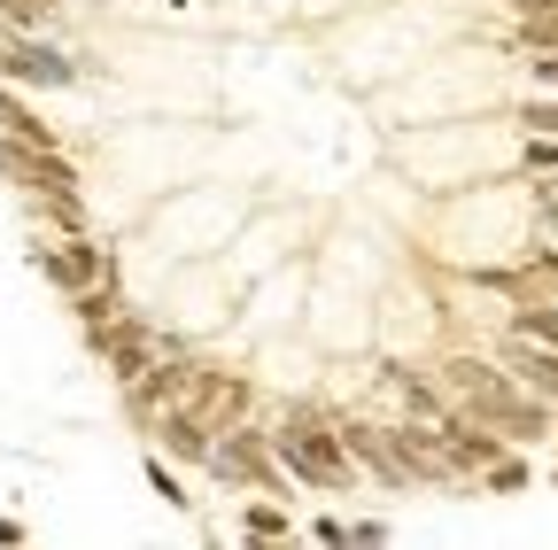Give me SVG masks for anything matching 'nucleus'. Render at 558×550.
I'll return each mask as SVG.
<instances>
[{
  "label": "nucleus",
  "instance_id": "obj_23",
  "mask_svg": "<svg viewBox=\"0 0 558 550\" xmlns=\"http://www.w3.org/2000/svg\"><path fill=\"white\" fill-rule=\"evenodd\" d=\"M148 480H156V497H163V504H194V497H186V489H179V480H171V473H163V457H156V465H148Z\"/></svg>",
  "mask_w": 558,
  "mask_h": 550
},
{
  "label": "nucleus",
  "instance_id": "obj_14",
  "mask_svg": "<svg viewBox=\"0 0 558 550\" xmlns=\"http://www.w3.org/2000/svg\"><path fill=\"white\" fill-rule=\"evenodd\" d=\"M241 535H248V542H288L295 520L279 512V504H241Z\"/></svg>",
  "mask_w": 558,
  "mask_h": 550
},
{
  "label": "nucleus",
  "instance_id": "obj_16",
  "mask_svg": "<svg viewBox=\"0 0 558 550\" xmlns=\"http://www.w3.org/2000/svg\"><path fill=\"white\" fill-rule=\"evenodd\" d=\"M520 171H527V179H558V140H550V132H527Z\"/></svg>",
  "mask_w": 558,
  "mask_h": 550
},
{
  "label": "nucleus",
  "instance_id": "obj_19",
  "mask_svg": "<svg viewBox=\"0 0 558 550\" xmlns=\"http://www.w3.org/2000/svg\"><path fill=\"white\" fill-rule=\"evenodd\" d=\"M520 132H550L558 140V94H527L520 101Z\"/></svg>",
  "mask_w": 558,
  "mask_h": 550
},
{
  "label": "nucleus",
  "instance_id": "obj_17",
  "mask_svg": "<svg viewBox=\"0 0 558 550\" xmlns=\"http://www.w3.org/2000/svg\"><path fill=\"white\" fill-rule=\"evenodd\" d=\"M70 310H78L86 326H101V318H117V280H94L86 295H70Z\"/></svg>",
  "mask_w": 558,
  "mask_h": 550
},
{
  "label": "nucleus",
  "instance_id": "obj_4",
  "mask_svg": "<svg viewBox=\"0 0 558 550\" xmlns=\"http://www.w3.org/2000/svg\"><path fill=\"white\" fill-rule=\"evenodd\" d=\"M86 341H94V357L117 372V380H140L163 350H171V333H156L148 318H132V310H117V318H101V326H86Z\"/></svg>",
  "mask_w": 558,
  "mask_h": 550
},
{
  "label": "nucleus",
  "instance_id": "obj_2",
  "mask_svg": "<svg viewBox=\"0 0 558 550\" xmlns=\"http://www.w3.org/2000/svg\"><path fill=\"white\" fill-rule=\"evenodd\" d=\"M271 450H279V465H288V480H311V489H326V497H341L349 480H357L341 419H318V411H288L279 435H271Z\"/></svg>",
  "mask_w": 558,
  "mask_h": 550
},
{
  "label": "nucleus",
  "instance_id": "obj_8",
  "mask_svg": "<svg viewBox=\"0 0 558 550\" xmlns=\"http://www.w3.org/2000/svg\"><path fill=\"white\" fill-rule=\"evenodd\" d=\"M148 427H156V435H163V450H171V457H186V465H209V457H218V435H226L202 403H163Z\"/></svg>",
  "mask_w": 558,
  "mask_h": 550
},
{
  "label": "nucleus",
  "instance_id": "obj_7",
  "mask_svg": "<svg viewBox=\"0 0 558 550\" xmlns=\"http://www.w3.org/2000/svg\"><path fill=\"white\" fill-rule=\"evenodd\" d=\"M209 473L218 480H233V489H279V450H271V435H248V427H226V442H218V457H209Z\"/></svg>",
  "mask_w": 558,
  "mask_h": 550
},
{
  "label": "nucleus",
  "instance_id": "obj_9",
  "mask_svg": "<svg viewBox=\"0 0 558 550\" xmlns=\"http://www.w3.org/2000/svg\"><path fill=\"white\" fill-rule=\"evenodd\" d=\"M186 403H202L218 427H248V419H256V388H248L241 372H218V365H202V380H194Z\"/></svg>",
  "mask_w": 558,
  "mask_h": 550
},
{
  "label": "nucleus",
  "instance_id": "obj_22",
  "mask_svg": "<svg viewBox=\"0 0 558 550\" xmlns=\"http://www.w3.org/2000/svg\"><path fill=\"white\" fill-rule=\"evenodd\" d=\"M527 86H535V94H558V54H535V62H527Z\"/></svg>",
  "mask_w": 558,
  "mask_h": 550
},
{
  "label": "nucleus",
  "instance_id": "obj_5",
  "mask_svg": "<svg viewBox=\"0 0 558 550\" xmlns=\"http://www.w3.org/2000/svg\"><path fill=\"white\" fill-rule=\"evenodd\" d=\"M32 271H39L47 288H62V295H86L94 280H109V256L86 233H62V241H39L32 248Z\"/></svg>",
  "mask_w": 558,
  "mask_h": 550
},
{
  "label": "nucleus",
  "instance_id": "obj_11",
  "mask_svg": "<svg viewBox=\"0 0 558 550\" xmlns=\"http://www.w3.org/2000/svg\"><path fill=\"white\" fill-rule=\"evenodd\" d=\"M0 171L16 179V194H78V171H70V156H62V148H32V156H9Z\"/></svg>",
  "mask_w": 558,
  "mask_h": 550
},
{
  "label": "nucleus",
  "instance_id": "obj_6",
  "mask_svg": "<svg viewBox=\"0 0 558 550\" xmlns=\"http://www.w3.org/2000/svg\"><path fill=\"white\" fill-rule=\"evenodd\" d=\"M194 380H202V357H186L179 341H171V350H163L148 372H140V380H124V403H132V419H156L163 403H186V395H194Z\"/></svg>",
  "mask_w": 558,
  "mask_h": 550
},
{
  "label": "nucleus",
  "instance_id": "obj_12",
  "mask_svg": "<svg viewBox=\"0 0 558 550\" xmlns=\"http://www.w3.org/2000/svg\"><path fill=\"white\" fill-rule=\"evenodd\" d=\"M341 435H349V457H357L365 473H380L388 489H403V457H396V442H388V427H365V419H341Z\"/></svg>",
  "mask_w": 558,
  "mask_h": 550
},
{
  "label": "nucleus",
  "instance_id": "obj_21",
  "mask_svg": "<svg viewBox=\"0 0 558 550\" xmlns=\"http://www.w3.org/2000/svg\"><path fill=\"white\" fill-rule=\"evenodd\" d=\"M481 480H488V489H497V497H512V489H527V465H520V457L505 450V457H497V465H488Z\"/></svg>",
  "mask_w": 558,
  "mask_h": 550
},
{
  "label": "nucleus",
  "instance_id": "obj_3",
  "mask_svg": "<svg viewBox=\"0 0 558 550\" xmlns=\"http://www.w3.org/2000/svg\"><path fill=\"white\" fill-rule=\"evenodd\" d=\"M78 78V62H70L62 47H47L39 32H24V24H0V86H39V94H54V86H70Z\"/></svg>",
  "mask_w": 558,
  "mask_h": 550
},
{
  "label": "nucleus",
  "instance_id": "obj_20",
  "mask_svg": "<svg viewBox=\"0 0 558 550\" xmlns=\"http://www.w3.org/2000/svg\"><path fill=\"white\" fill-rule=\"evenodd\" d=\"M520 47L527 54H558V16H520Z\"/></svg>",
  "mask_w": 558,
  "mask_h": 550
},
{
  "label": "nucleus",
  "instance_id": "obj_24",
  "mask_svg": "<svg viewBox=\"0 0 558 550\" xmlns=\"http://www.w3.org/2000/svg\"><path fill=\"white\" fill-rule=\"evenodd\" d=\"M535 218H543V233L558 241V194H550V186H535Z\"/></svg>",
  "mask_w": 558,
  "mask_h": 550
},
{
  "label": "nucleus",
  "instance_id": "obj_10",
  "mask_svg": "<svg viewBox=\"0 0 558 550\" xmlns=\"http://www.w3.org/2000/svg\"><path fill=\"white\" fill-rule=\"evenodd\" d=\"M32 148H54V124H47L16 86H0V163H9V156H32Z\"/></svg>",
  "mask_w": 558,
  "mask_h": 550
},
{
  "label": "nucleus",
  "instance_id": "obj_13",
  "mask_svg": "<svg viewBox=\"0 0 558 550\" xmlns=\"http://www.w3.org/2000/svg\"><path fill=\"white\" fill-rule=\"evenodd\" d=\"M505 365L543 395V403H558V350H550V341H535V333H512L505 341Z\"/></svg>",
  "mask_w": 558,
  "mask_h": 550
},
{
  "label": "nucleus",
  "instance_id": "obj_25",
  "mask_svg": "<svg viewBox=\"0 0 558 550\" xmlns=\"http://www.w3.org/2000/svg\"><path fill=\"white\" fill-rule=\"evenodd\" d=\"M535 264H543V271H550V280H558V248H543V256H535Z\"/></svg>",
  "mask_w": 558,
  "mask_h": 550
},
{
  "label": "nucleus",
  "instance_id": "obj_18",
  "mask_svg": "<svg viewBox=\"0 0 558 550\" xmlns=\"http://www.w3.org/2000/svg\"><path fill=\"white\" fill-rule=\"evenodd\" d=\"M0 24H24V32H47V24H54V0H0Z\"/></svg>",
  "mask_w": 558,
  "mask_h": 550
},
{
  "label": "nucleus",
  "instance_id": "obj_15",
  "mask_svg": "<svg viewBox=\"0 0 558 550\" xmlns=\"http://www.w3.org/2000/svg\"><path fill=\"white\" fill-rule=\"evenodd\" d=\"M512 333H535V341H550V350H558V303L520 295V303H512Z\"/></svg>",
  "mask_w": 558,
  "mask_h": 550
},
{
  "label": "nucleus",
  "instance_id": "obj_1",
  "mask_svg": "<svg viewBox=\"0 0 558 550\" xmlns=\"http://www.w3.org/2000/svg\"><path fill=\"white\" fill-rule=\"evenodd\" d=\"M435 372H442L450 403L473 411L481 427H497V435H512V442H543V435H550V403H543L512 365H488V357H442Z\"/></svg>",
  "mask_w": 558,
  "mask_h": 550
}]
</instances>
